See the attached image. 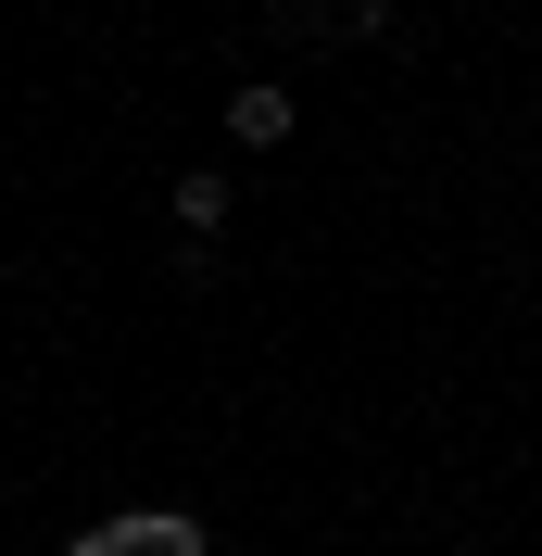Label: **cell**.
<instances>
[{
	"mask_svg": "<svg viewBox=\"0 0 542 556\" xmlns=\"http://www.w3.org/2000/svg\"><path fill=\"white\" fill-rule=\"evenodd\" d=\"M291 127H304V114H291V89H266V76H253V89H228V139H240V152H291Z\"/></svg>",
	"mask_w": 542,
	"mask_h": 556,
	"instance_id": "6da1fadb",
	"label": "cell"
},
{
	"mask_svg": "<svg viewBox=\"0 0 542 556\" xmlns=\"http://www.w3.org/2000/svg\"><path fill=\"white\" fill-rule=\"evenodd\" d=\"M102 544L114 556H203V531L190 519H102Z\"/></svg>",
	"mask_w": 542,
	"mask_h": 556,
	"instance_id": "7a4b0ae2",
	"label": "cell"
},
{
	"mask_svg": "<svg viewBox=\"0 0 542 556\" xmlns=\"http://www.w3.org/2000/svg\"><path fill=\"white\" fill-rule=\"evenodd\" d=\"M291 13V0H278ZM391 26V0H304V38H378Z\"/></svg>",
	"mask_w": 542,
	"mask_h": 556,
	"instance_id": "3957f363",
	"label": "cell"
},
{
	"mask_svg": "<svg viewBox=\"0 0 542 556\" xmlns=\"http://www.w3.org/2000/svg\"><path fill=\"white\" fill-rule=\"evenodd\" d=\"M177 228H190V241H215V228H228V177H215V165L177 177Z\"/></svg>",
	"mask_w": 542,
	"mask_h": 556,
	"instance_id": "277c9868",
	"label": "cell"
}]
</instances>
